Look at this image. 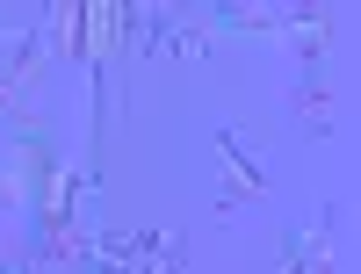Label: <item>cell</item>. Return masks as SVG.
<instances>
[{
    "label": "cell",
    "mask_w": 361,
    "mask_h": 274,
    "mask_svg": "<svg viewBox=\"0 0 361 274\" xmlns=\"http://www.w3.org/2000/svg\"><path fill=\"white\" fill-rule=\"evenodd\" d=\"M282 44L311 66V58H325V22H318V15H289V22H282Z\"/></svg>",
    "instance_id": "cell-3"
},
{
    "label": "cell",
    "mask_w": 361,
    "mask_h": 274,
    "mask_svg": "<svg viewBox=\"0 0 361 274\" xmlns=\"http://www.w3.org/2000/svg\"><path fill=\"white\" fill-rule=\"evenodd\" d=\"M217 151H224V188H217V202H224V209H231V202H253V195H267L260 144H253L246 130H217Z\"/></svg>",
    "instance_id": "cell-1"
},
{
    "label": "cell",
    "mask_w": 361,
    "mask_h": 274,
    "mask_svg": "<svg viewBox=\"0 0 361 274\" xmlns=\"http://www.w3.org/2000/svg\"><path fill=\"white\" fill-rule=\"evenodd\" d=\"M282 274H333V224H304L282 238Z\"/></svg>",
    "instance_id": "cell-2"
},
{
    "label": "cell",
    "mask_w": 361,
    "mask_h": 274,
    "mask_svg": "<svg viewBox=\"0 0 361 274\" xmlns=\"http://www.w3.org/2000/svg\"><path fill=\"white\" fill-rule=\"evenodd\" d=\"M296 101H304V123L311 130H333V94H325V87H304Z\"/></svg>",
    "instance_id": "cell-5"
},
{
    "label": "cell",
    "mask_w": 361,
    "mask_h": 274,
    "mask_svg": "<svg viewBox=\"0 0 361 274\" xmlns=\"http://www.w3.org/2000/svg\"><path fill=\"white\" fill-rule=\"evenodd\" d=\"M29 173H37V159H15L0 173V209H29Z\"/></svg>",
    "instance_id": "cell-4"
}]
</instances>
